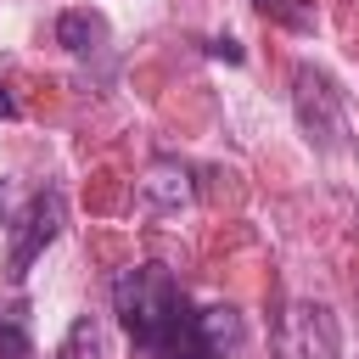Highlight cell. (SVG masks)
<instances>
[{
	"mask_svg": "<svg viewBox=\"0 0 359 359\" xmlns=\"http://www.w3.org/2000/svg\"><path fill=\"white\" fill-rule=\"evenodd\" d=\"M280 359H337V320L325 303H292L280 320Z\"/></svg>",
	"mask_w": 359,
	"mask_h": 359,
	"instance_id": "4",
	"label": "cell"
},
{
	"mask_svg": "<svg viewBox=\"0 0 359 359\" xmlns=\"http://www.w3.org/2000/svg\"><path fill=\"white\" fill-rule=\"evenodd\" d=\"M258 11L275 17V22H286V28H309V22H314L309 0H258Z\"/></svg>",
	"mask_w": 359,
	"mask_h": 359,
	"instance_id": "7",
	"label": "cell"
},
{
	"mask_svg": "<svg viewBox=\"0 0 359 359\" xmlns=\"http://www.w3.org/2000/svg\"><path fill=\"white\" fill-rule=\"evenodd\" d=\"M112 309L135 359H219L241 337L236 309H196L163 264L118 269Z\"/></svg>",
	"mask_w": 359,
	"mask_h": 359,
	"instance_id": "1",
	"label": "cell"
},
{
	"mask_svg": "<svg viewBox=\"0 0 359 359\" xmlns=\"http://www.w3.org/2000/svg\"><path fill=\"white\" fill-rule=\"evenodd\" d=\"M208 50H213V56H230V62H241V50H236V39H213Z\"/></svg>",
	"mask_w": 359,
	"mask_h": 359,
	"instance_id": "9",
	"label": "cell"
},
{
	"mask_svg": "<svg viewBox=\"0 0 359 359\" xmlns=\"http://www.w3.org/2000/svg\"><path fill=\"white\" fill-rule=\"evenodd\" d=\"M292 107H297V123H303V135L314 140V146H342V135H348V112H342V90L320 73V67H297L292 73Z\"/></svg>",
	"mask_w": 359,
	"mask_h": 359,
	"instance_id": "2",
	"label": "cell"
},
{
	"mask_svg": "<svg viewBox=\"0 0 359 359\" xmlns=\"http://www.w3.org/2000/svg\"><path fill=\"white\" fill-rule=\"evenodd\" d=\"M0 359H28V331L17 314H0Z\"/></svg>",
	"mask_w": 359,
	"mask_h": 359,
	"instance_id": "8",
	"label": "cell"
},
{
	"mask_svg": "<svg viewBox=\"0 0 359 359\" xmlns=\"http://www.w3.org/2000/svg\"><path fill=\"white\" fill-rule=\"evenodd\" d=\"M56 230H62V191H39V196L22 208V219H17V236H11V252H6V275L22 280L28 264L39 258V247H45Z\"/></svg>",
	"mask_w": 359,
	"mask_h": 359,
	"instance_id": "3",
	"label": "cell"
},
{
	"mask_svg": "<svg viewBox=\"0 0 359 359\" xmlns=\"http://www.w3.org/2000/svg\"><path fill=\"white\" fill-rule=\"evenodd\" d=\"M11 112H17V101H11V90L0 84V118H11Z\"/></svg>",
	"mask_w": 359,
	"mask_h": 359,
	"instance_id": "10",
	"label": "cell"
},
{
	"mask_svg": "<svg viewBox=\"0 0 359 359\" xmlns=\"http://www.w3.org/2000/svg\"><path fill=\"white\" fill-rule=\"evenodd\" d=\"M56 39H62L73 56H90V50H101V39H107V22H101L95 11H62V22H56Z\"/></svg>",
	"mask_w": 359,
	"mask_h": 359,
	"instance_id": "5",
	"label": "cell"
},
{
	"mask_svg": "<svg viewBox=\"0 0 359 359\" xmlns=\"http://www.w3.org/2000/svg\"><path fill=\"white\" fill-rule=\"evenodd\" d=\"M146 196H151L157 208H180V202L191 196V185H185V168H174V163H157V168H151V180H146Z\"/></svg>",
	"mask_w": 359,
	"mask_h": 359,
	"instance_id": "6",
	"label": "cell"
}]
</instances>
